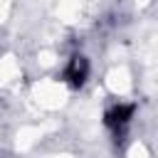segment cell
Returning a JSON list of instances; mask_svg holds the SVG:
<instances>
[{"instance_id": "6da1fadb", "label": "cell", "mask_w": 158, "mask_h": 158, "mask_svg": "<svg viewBox=\"0 0 158 158\" xmlns=\"http://www.w3.org/2000/svg\"><path fill=\"white\" fill-rule=\"evenodd\" d=\"M86 74H89V62H86V57H81V54L72 57V62L67 64V72H64L67 81H69L72 86H81L84 79H86Z\"/></svg>"}, {"instance_id": "7a4b0ae2", "label": "cell", "mask_w": 158, "mask_h": 158, "mask_svg": "<svg viewBox=\"0 0 158 158\" xmlns=\"http://www.w3.org/2000/svg\"><path fill=\"white\" fill-rule=\"evenodd\" d=\"M133 111H136V109H133L131 104H118V106H114V109L106 111L104 121H106V126L118 128V126H126V123H128V118L133 116Z\"/></svg>"}]
</instances>
